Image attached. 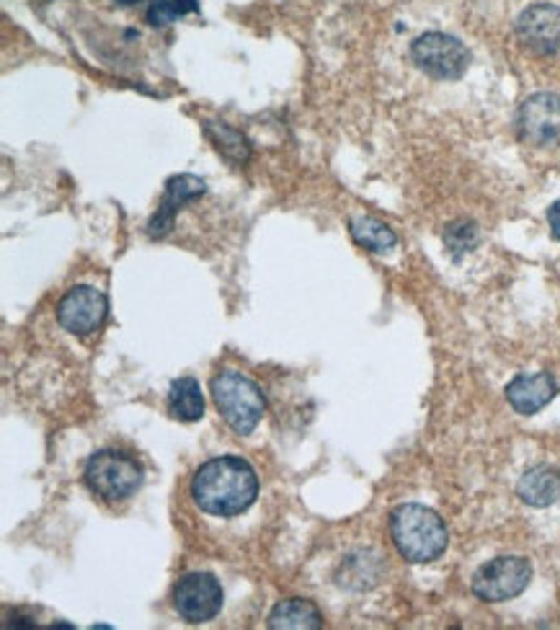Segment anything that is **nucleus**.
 <instances>
[{"instance_id":"9d476101","label":"nucleus","mask_w":560,"mask_h":630,"mask_svg":"<svg viewBox=\"0 0 560 630\" xmlns=\"http://www.w3.org/2000/svg\"><path fill=\"white\" fill-rule=\"evenodd\" d=\"M516 34L529 49L540 55H555L560 52V8L550 3L529 5L516 21Z\"/></svg>"},{"instance_id":"39448f33","label":"nucleus","mask_w":560,"mask_h":630,"mask_svg":"<svg viewBox=\"0 0 560 630\" xmlns=\"http://www.w3.org/2000/svg\"><path fill=\"white\" fill-rule=\"evenodd\" d=\"M532 582V563L522 555H498L483 563L473 576V592L483 602H506L519 597Z\"/></svg>"},{"instance_id":"9b49d317","label":"nucleus","mask_w":560,"mask_h":630,"mask_svg":"<svg viewBox=\"0 0 560 630\" xmlns=\"http://www.w3.org/2000/svg\"><path fill=\"white\" fill-rule=\"evenodd\" d=\"M204 194V181L191 176V173H181V176H173L168 186H166V194H163V201L158 204V212L150 220L148 225V235L150 238H166L168 232L173 231V222H176V215L178 210L194 201L197 197Z\"/></svg>"},{"instance_id":"f8f14e48","label":"nucleus","mask_w":560,"mask_h":630,"mask_svg":"<svg viewBox=\"0 0 560 630\" xmlns=\"http://www.w3.org/2000/svg\"><path fill=\"white\" fill-rule=\"evenodd\" d=\"M555 396H558V383L553 380L550 372L519 375L506 385V398L512 403L514 411L522 416L537 414Z\"/></svg>"},{"instance_id":"2eb2a0df","label":"nucleus","mask_w":560,"mask_h":630,"mask_svg":"<svg viewBox=\"0 0 560 630\" xmlns=\"http://www.w3.org/2000/svg\"><path fill=\"white\" fill-rule=\"evenodd\" d=\"M168 411L173 418L178 421H199L204 414V398L202 387L194 377H178L173 380L171 390H168Z\"/></svg>"},{"instance_id":"423d86ee","label":"nucleus","mask_w":560,"mask_h":630,"mask_svg":"<svg viewBox=\"0 0 560 630\" xmlns=\"http://www.w3.org/2000/svg\"><path fill=\"white\" fill-rule=\"evenodd\" d=\"M411 57L419 70L436 77V80H457V77L465 76L467 65H470L467 46L460 39H454L450 34H442V31L421 34L419 39L411 45Z\"/></svg>"},{"instance_id":"7ed1b4c3","label":"nucleus","mask_w":560,"mask_h":630,"mask_svg":"<svg viewBox=\"0 0 560 630\" xmlns=\"http://www.w3.org/2000/svg\"><path fill=\"white\" fill-rule=\"evenodd\" d=\"M212 398L235 434H250L264 416V393L243 372L225 369L212 380Z\"/></svg>"},{"instance_id":"f257e3e1","label":"nucleus","mask_w":560,"mask_h":630,"mask_svg":"<svg viewBox=\"0 0 560 630\" xmlns=\"http://www.w3.org/2000/svg\"><path fill=\"white\" fill-rule=\"evenodd\" d=\"M191 496L197 507L212 517H235L256 501L259 478L249 460L222 455L207 460L191 478Z\"/></svg>"},{"instance_id":"ddd939ff","label":"nucleus","mask_w":560,"mask_h":630,"mask_svg":"<svg viewBox=\"0 0 560 630\" xmlns=\"http://www.w3.org/2000/svg\"><path fill=\"white\" fill-rule=\"evenodd\" d=\"M516 493L529 507H550L560 499V473L550 465H537L522 476Z\"/></svg>"},{"instance_id":"0eeeda50","label":"nucleus","mask_w":560,"mask_h":630,"mask_svg":"<svg viewBox=\"0 0 560 630\" xmlns=\"http://www.w3.org/2000/svg\"><path fill=\"white\" fill-rule=\"evenodd\" d=\"M173 607L187 623H207L222 607V586L215 573L194 571L173 586Z\"/></svg>"},{"instance_id":"412c9836","label":"nucleus","mask_w":560,"mask_h":630,"mask_svg":"<svg viewBox=\"0 0 560 630\" xmlns=\"http://www.w3.org/2000/svg\"><path fill=\"white\" fill-rule=\"evenodd\" d=\"M119 3H122V5H129V3H135V0H119Z\"/></svg>"},{"instance_id":"dca6fc26","label":"nucleus","mask_w":560,"mask_h":630,"mask_svg":"<svg viewBox=\"0 0 560 630\" xmlns=\"http://www.w3.org/2000/svg\"><path fill=\"white\" fill-rule=\"evenodd\" d=\"M349 231H351V235H354V241H357L359 246H364L367 251H372V253H388V251H392L395 243H398V235L392 232V228H388V225H385L382 220H377V217H351Z\"/></svg>"},{"instance_id":"f3484780","label":"nucleus","mask_w":560,"mask_h":630,"mask_svg":"<svg viewBox=\"0 0 560 630\" xmlns=\"http://www.w3.org/2000/svg\"><path fill=\"white\" fill-rule=\"evenodd\" d=\"M207 138L212 139L215 150H218L225 160H230L233 166H243L249 160L250 145L243 132L233 129L230 124L225 122H207L204 124Z\"/></svg>"},{"instance_id":"a211bd4d","label":"nucleus","mask_w":560,"mask_h":630,"mask_svg":"<svg viewBox=\"0 0 560 630\" xmlns=\"http://www.w3.org/2000/svg\"><path fill=\"white\" fill-rule=\"evenodd\" d=\"M199 8L197 0H156L150 8H148V21L153 26H166V24H173L178 21L181 15L194 14Z\"/></svg>"},{"instance_id":"aec40b11","label":"nucleus","mask_w":560,"mask_h":630,"mask_svg":"<svg viewBox=\"0 0 560 630\" xmlns=\"http://www.w3.org/2000/svg\"><path fill=\"white\" fill-rule=\"evenodd\" d=\"M547 222H550V231H553V235L560 241V200L547 210Z\"/></svg>"},{"instance_id":"20e7f679","label":"nucleus","mask_w":560,"mask_h":630,"mask_svg":"<svg viewBox=\"0 0 560 630\" xmlns=\"http://www.w3.org/2000/svg\"><path fill=\"white\" fill-rule=\"evenodd\" d=\"M83 478L96 496L114 504V501H125L129 496H135L142 483V468L140 462L127 452L98 449L86 462Z\"/></svg>"},{"instance_id":"6ab92c4d","label":"nucleus","mask_w":560,"mask_h":630,"mask_svg":"<svg viewBox=\"0 0 560 630\" xmlns=\"http://www.w3.org/2000/svg\"><path fill=\"white\" fill-rule=\"evenodd\" d=\"M478 241V231L475 225H452L450 232H447V243L450 248H473V243Z\"/></svg>"},{"instance_id":"f03ea898","label":"nucleus","mask_w":560,"mask_h":630,"mask_svg":"<svg viewBox=\"0 0 560 630\" xmlns=\"http://www.w3.org/2000/svg\"><path fill=\"white\" fill-rule=\"evenodd\" d=\"M390 535L405 561L432 563L447 551V524L434 509L423 504H401L390 514Z\"/></svg>"},{"instance_id":"4468645a","label":"nucleus","mask_w":560,"mask_h":630,"mask_svg":"<svg viewBox=\"0 0 560 630\" xmlns=\"http://www.w3.org/2000/svg\"><path fill=\"white\" fill-rule=\"evenodd\" d=\"M321 625H323L321 610L311 600H300V597L281 600L269 615V628L274 630H311Z\"/></svg>"},{"instance_id":"6e6552de","label":"nucleus","mask_w":560,"mask_h":630,"mask_svg":"<svg viewBox=\"0 0 560 630\" xmlns=\"http://www.w3.org/2000/svg\"><path fill=\"white\" fill-rule=\"evenodd\" d=\"M519 138L532 148H558L560 145V96L535 93L519 108L516 117Z\"/></svg>"},{"instance_id":"1a4fd4ad","label":"nucleus","mask_w":560,"mask_h":630,"mask_svg":"<svg viewBox=\"0 0 560 630\" xmlns=\"http://www.w3.org/2000/svg\"><path fill=\"white\" fill-rule=\"evenodd\" d=\"M109 300L107 294L88 284H78L63 294L57 303V321L73 336H88L107 321Z\"/></svg>"}]
</instances>
